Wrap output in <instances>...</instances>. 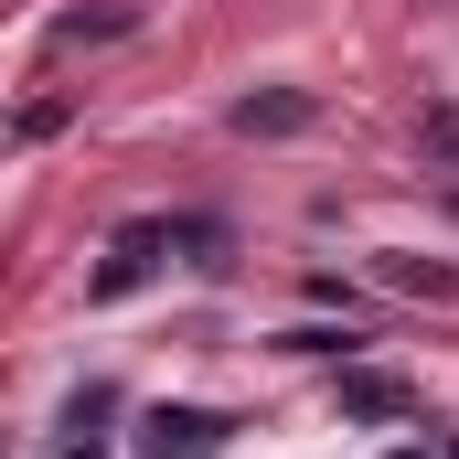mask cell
<instances>
[{
    "mask_svg": "<svg viewBox=\"0 0 459 459\" xmlns=\"http://www.w3.org/2000/svg\"><path fill=\"white\" fill-rule=\"evenodd\" d=\"M395 289H428V299H459V267H428V256H385Z\"/></svg>",
    "mask_w": 459,
    "mask_h": 459,
    "instance_id": "cell-6",
    "label": "cell"
},
{
    "mask_svg": "<svg viewBox=\"0 0 459 459\" xmlns=\"http://www.w3.org/2000/svg\"><path fill=\"white\" fill-rule=\"evenodd\" d=\"M428 150H438V160H459V117H428Z\"/></svg>",
    "mask_w": 459,
    "mask_h": 459,
    "instance_id": "cell-7",
    "label": "cell"
},
{
    "mask_svg": "<svg viewBox=\"0 0 459 459\" xmlns=\"http://www.w3.org/2000/svg\"><path fill=\"white\" fill-rule=\"evenodd\" d=\"M342 417H417V395H406V374L342 363Z\"/></svg>",
    "mask_w": 459,
    "mask_h": 459,
    "instance_id": "cell-3",
    "label": "cell"
},
{
    "mask_svg": "<svg viewBox=\"0 0 459 459\" xmlns=\"http://www.w3.org/2000/svg\"><path fill=\"white\" fill-rule=\"evenodd\" d=\"M160 256H171V225H117L108 267L86 278V299H128V289H150V278H160Z\"/></svg>",
    "mask_w": 459,
    "mask_h": 459,
    "instance_id": "cell-1",
    "label": "cell"
},
{
    "mask_svg": "<svg viewBox=\"0 0 459 459\" xmlns=\"http://www.w3.org/2000/svg\"><path fill=\"white\" fill-rule=\"evenodd\" d=\"M139 22V0H108V11H65L54 22V43H108V32H128Z\"/></svg>",
    "mask_w": 459,
    "mask_h": 459,
    "instance_id": "cell-5",
    "label": "cell"
},
{
    "mask_svg": "<svg viewBox=\"0 0 459 459\" xmlns=\"http://www.w3.org/2000/svg\"><path fill=\"white\" fill-rule=\"evenodd\" d=\"M310 97H299V86H278V97H235V128H246V139H289V128H310Z\"/></svg>",
    "mask_w": 459,
    "mask_h": 459,
    "instance_id": "cell-4",
    "label": "cell"
},
{
    "mask_svg": "<svg viewBox=\"0 0 459 459\" xmlns=\"http://www.w3.org/2000/svg\"><path fill=\"white\" fill-rule=\"evenodd\" d=\"M214 449H225V417L214 406H160L150 438H139V459H214Z\"/></svg>",
    "mask_w": 459,
    "mask_h": 459,
    "instance_id": "cell-2",
    "label": "cell"
}]
</instances>
